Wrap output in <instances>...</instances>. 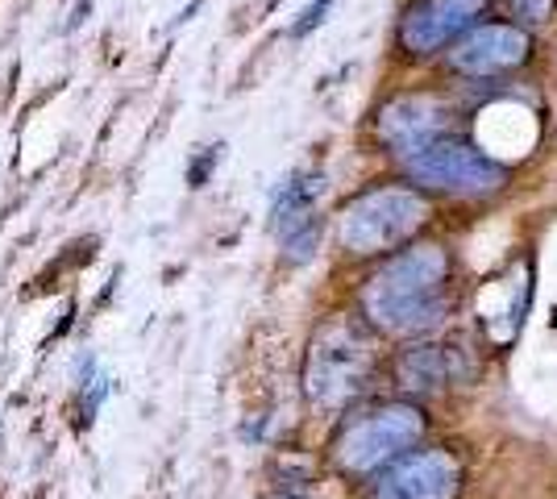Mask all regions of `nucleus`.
<instances>
[{
    "label": "nucleus",
    "mask_w": 557,
    "mask_h": 499,
    "mask_svg": "<svg viewBox=\"0 0 557 499\" xmlns=\"http://www.w3.org/2000/svg\"><path fill=\"white\" fill-rule=\"evenodd\" d=\"M374 366H379V350H374V333L354 321V316H333L325 321L308 358H304V391L308 400L325 412L346 408L354 396L367 391Z\"/></svg>",
    "instance_id": "f03ea898"
},
{
    "label": "nucleus",
    "mask_w": 557,
    "mask_h": 499,
    "mask_svg": "<svg viewBox=\"0 0 557 499\" xmlns=\"http://www.w3.org/2000/svg\"><path fill=\"white\" fill-rule=\"evenodd\" d=\"M325 191V175H292L287 184H278L271 200V225L278 234H287L292 225H300L312 216V200Z\"/></svg>",
    "instance_id": "9b49d317"
},
{
    "label": "nucleus",
    "mask_w": 557,
    "mask_h": 499,
    "mask_svg": "<svg viewBox=\"0 0 557 499\" xmlns=\"http://www.w3.org/2000/svg\"><path fill=\"white\" fill-rule=\"evenodd\" d=\"M429 221L424 196L412 188H374L349 200L337 221V241L354 259H374V254H395L399 246L420 234Z\"/></svg>",
    "instance_id": "20e7f679"
},
{
    "label": "nucleus",
    "mask_w": 557,
    "mask_h": 499,
    "mask_svg": "<svg viewBox=\"0 0 557 499\" xmlns=\"http://www.w3.org/2000/svg\"><path fill=\"white\" fill-rule=\"evenodd\" d=\"M96 375H100V371H96V354H92V350H84V354L75 358V387L84 391V387H88Z\"/></svg>",
    "instance_id": "f3484780"
},
{
    "label": "nucleus",
    "mask_w": 557,
    "mask_h": 499,
    "mask_svg": "<svg viewBox=\"0 0 557 499\" xmlns=\"http://www.w3.org/2000/svg\"><path fill=\"white\" fill-rule=\"evenodd\" d=\"M275 499H312V496H304L300 487H283V491H278Z\"/></svg>",
    "instance_id": "a211bd4d"
},
{
    "label": "nucleus",
    "mask_w": 557,
    "mask_h": 499,
    "mask_svg": "<svg viewBox=\"0 0 557 499\" xmlns=\"http://www.w3.org/2000/svg\"><path fill=\"white\" fill-rule=\"evenodd\" d=\"M408 179L445 196H491L508 184V166L462 138H442L408 159Z\"/></svg>",
    "instance_id": "39448f33"
},
{
    "label": "nucleus",
    "mask_w": 557,
    "mask_h": 499,
    "mask_svg": "<svg viewBox=\"0 0 557 499\" xmlns=\"http://www.w3.org/2000/svg\"><path fill=\"white\" fill-rule=\"evenodd\" d=\"M278 238H283V254H287V262H308L312 259V250H317V241H321V221L308 216V221L292 225V229L278 234Z\"/></svg>",
    "instance_id": "f8f14e48"
},
{
    "label": "nucleus",
    "mask_w": 557,
    "mask_h": 499,
    "mask_svg": "<svg viewBox=\"0 0 557 499\" xmlns=\"http://www.w3.org/2000/svg\"><path fill=\"white\" fill-rule=\"evenodd\" d=\"M533 59V34L516 22H483L449 50V67L470 79L520 72Z\"/></svg>",
    "instance_id": "0eeeda50"
},
{
    "label": "nucleus",
    "mask_w": 557,
    "mask_h": 499,
    "mask_svg": "<svg viewBox=\"0 0 557 499\" xmlns=\"http://www.w3.org/2000/svg\"><path fill=\"white\" fill-rule=\"evenodd\" d=\"M458 491H462L458 453L433 446V450L404 453L399 462H392L374 483L371 499H458Z\"/></svg>",
    "instance_id": "6e6552de"
},
{
    "label": "nucleus",
    "mask_w": 557,
    "mask_h": 499,
    "mask_svg": "<svg viewBox=\"0 0 557 499\" xmlns=\"http://www.w3.org/2000/svg\"><path fill=\"white\" fill-rule=\"evenodd\" d=\"M113 391V379L100 371L84 391H79V404H75V428H92L96 412H100V404H104V396Z\"/></svg>",
    "instance_id": "ddd939ff"
},
{
    "label": "nucleus",
    "mask_w": 557,
    "mask_h": 499,
    "mask_svg": "<svg viewBox=\"0 0 557 499\" xmlns=\"http://www.w3.org/2000/svg\"><path fill=\"white\" fill-rule=\"evenodd\" d=\"M329 9H333V0H312V4H308V9L300 13V22L292 25V38H308V34H312L317 25L325 22Z\"/></svg>",
    "instance_id": "dca6fc26"
},
{
    "label": "nucleus",
    "mask_w": 557,
    "mask_h": 499,
    "mask_svg": "<svg viewBox=\"0 0 557 499\" xmlns=\"http://www.w3.org/2000/svg\"><path fill=\"white\" fill-rule=\"evenodd\" d=\"M508 13L516 17V25L533 29V25H545L557 13V0H508Z\"/></svg>",
    "instance_id": "4468645a"
},
{
    "label": "nucleus",
    "mask_w": 557,
    "mask_h": 499,
    "mask_svg": "<svg viewBox=\"0 0 557 499\" xmlns=\"http://www.w3.org/2000/svg\"><path fill=\"white\" fill-rule=\"evenodd\" d=\"M424 433H429L424 408L408 404V400H392V404H379L342 425V433L333 437V462L349 478L379 475L392 462H399L412 446H420Z\"/></svg>",
    "instance_id": "7ed1b4c3"
},
{
    "label": "nucleus",
    "mask_w": 557,
    "mask_h": 499,
    "mask_svg": "<svg viewBox=\"0 0 557 499\" xmlns=\"http://www.w3.org/2000/svg\"><path fill=\"white\" fill-rule=\"evenodd\" d=\"M395 383L408 396H437L449 383V358H445L442 346L417 341V346L399 350V358H395Z\"/></svg>",
    "instance_id": "9d476101"
},
{
    "label": "nucleus",
    "mask_w": 557,
    "mask_h": 499,
    "mask_svg": "<svg viewBox=\"0 0 557 499\" xmlns=\"http://www.w3.org/2000/svg\"><path fill=\"white\" fill-rule=\"evenodd\" d=\"M454 309V262L437 241L395 250L362 284V316L371 329L417 337L437 329Z\"/></svg>",
    "instance_id": "f257e3e1"
},
{
    "label": "nucleus",
    "mask_w": 557,
    "mask_h": 499,
    "mask_svg": "<svg viewBox=\"0 0 557 499\" xmlns=\"http://www.w3.org/2000/svg\"><path fill=\"white\" fill-rule=\"evenodd\" d=\"M487 9L491 0H417L399 22V47L417 59L442 54L445 47L466 38Z\"/></svg>",
    "instance_id": "1a4fd4ad"
},
{
    "label": "nucleus",
    "mask_w": 557,
    "mask_h": 499,
    "mask_svg": "<svg viewBox=\"0 0 557 499\" xmlns=\"http://www.w3.org/2000/svg\"><path fill=\"white\" fill-rule=\"evenodd\" d=\"M221 154H225V146L216 142V146H200V154L187 163V188H205L212 179V171H216V163H221Z\"/></svg>",
    "instance_id": "2eb2a0df"
},
{
    "label": "nucleus",
    "mask_w": 557,
    "mask_h": 499,
    "mask_svg": "<svg viewBox=\"0 0 557 499\" xmlns=\"http://www.w3.org/2000/svg\"><path fill=\"white\" fill-rule=\"evenodd\" d=\"M379 142L392 154H420L424 146L442 142L454 129V104L437 92H412L395 96L392 104H383L379 113Z\"/></svg>",
    "instance_id": "423d86ee"
}]
</instances>
